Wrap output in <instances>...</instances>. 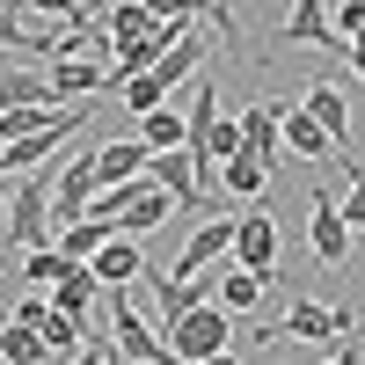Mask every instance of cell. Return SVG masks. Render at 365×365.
I'll use <instances>...</instances> for the list:
<instances>
[{
  "label": "cell",
  "mask_w": 365,
  "mask_h": 365,
  "mask_svg": "<svg viewBox=\"0 0 365 365\" xmlns=\"http://www.w3.org/2000/svg\"><path fill=\"white\" fill-rule=\"evenodd\" d=\"M103 314H110V351L117 358H132V365H175L168 336L125 299V285H103Z\"/></svg>",
  "instance_id": "1"
},
{
  "label": "cell",
  "mask_w": 365,
  "mask_h": 365,
  "mask_svg": "<svg viewBox=\"0 0 365 365\" xmlns=\"http://www.w3.org/2000/svg\"><path fill=\"white\" fill-rule=\"evenodd\" d=\"M161 336H168L175 365H197V358H212V351H227V344H234V314H227V307H212V299H197V307H190V314H175Z\"/></svg>",
  "instance_id": "2"
},
{
  "label": "cell",
  "mask_w": 365,
  "mask_h": 365,
  "mask_svg": "<svg viewBox=\"0 0 365 365\" xmlns=\"http://www.w3.org/2000/svg\"><path fill=\"white\" fill-rule=\"evenodd\" d=\"M0 241H8V249H44L51 241V182L44 175L22 168V182L8 190V234Z\"/></svg>",
  "instance_id": "3"
},
{
  "label": "cell",
  "mask_w": 365,
  "mask_h": 365,
  "mask_svg": "<svg viewBox=\"0 0 365 365\" xmlns=\"http://www.w3.org/2000/svg\"><path fill=\"white\" fill-rule=\"evenodd\" d=\"M278 117H285L278 96H256V103H241V110H234V125H241V154H256L263 168H285V161H292V154H285V125H278Z\"/></svg>",
  "instance_id": "4"
},
{
  "label": "cell",
  "mask_w": 365,
  "mask_h": 365,
  "mask_svg": "<svg viewBox=\"0 0 365 365\" xmlns=\"http://www.w3.org/2000/svg\"><path fill=\"white\" fill-rule=\"evenodd\" d=\"M307 249H314V263H329V270H344L351 263V227H344V205H336V190H314L307 197Z\"/></svg>",
  "instance_id": "5"
},
{
  "label": "cell",
  "mask_w": 365,
  "mask_h": 365,
  "mask_svg": "<svg viewBox=\"0 0 365 365\" xmlns=\"http://www.w3.org/2000/svg\"><path fill=\"white\" fill-rule=\"evenodd\" d=\"M227 263H241V270H278V212H249V220H234Z\"/></svg>",
  "instance_id": "6"
},
{
  "label": "cell",
  "mask_w": 365,
  "mask_h": 365,
  "mask_svg": "<svg viewBox=\"0 0 365 365\" xmlns=\"http://www.w3.org/2000/svg\"><path fill=\"white\" fill-rule=\"evenodd\" d=\"M96 182H103V175H96V154H66V168H58V182H51V234L88 212Z\"/></svg>",
  "instance_id": "7"
},
{
  "label": "cell",
  "mask_w": 365,
  "mask_h": 365,
  "mask_svg": "<svg viewBox=\"0 0 365 365\" xmlns=\"http://www.w3.org/2000/svg\"><path fill=\"white\" fill-rule=\"evenodd\" d=\"M168 212H175V190H161L154 175H132L125 182V212H117V234H154V227H168Z\"/></svg>",
  "instance_id": "8"
},
{
  "label": "cell",
  "mask_w": 365,
  "mask_h": 365,
  "mask_svg": "<svg viewBox=\"0 0 365 365\" xmlns=\"http://www.w3.org/2000/svg\"><path fill=\"white\" fill-rule=\"evenodd\" d=\"M146 175L161 182V190H175V212H205V182H197V168H190V154L182 146H161V154H146Z\"/></svg>",
  "instance_id": "9"
},
{
  "label": "cell",
  "mask_w": 365,
  "mask_h": 365,
  "mask_svg": "<svg viewBox=\"0 0 365 365\" xmlns=\"http://www.w3.org/2000/svg\"><path fill=\"white\" fill-rule=\"evenodd\" d=\"M227 241H234V220H197L190 234H182V249H175V278H197V270H212V263H220L227 256Z\"/></svg>",
  "instance_id": "10"
},
{
  "label": "cell",
  "mask_w": 365,
  "mask_h": 365,
  "mask_svg": "<svg viewBox=\"0 0 365 365\" xmlns=\"http://www.w3.org/2000/svg\"><path fill=\"white\" fill-rule=\"evenodd\" d=\"M44 81L58 88V103L103 96V88H110V58H81V51H66V58H51V73H44Z\"/></svg>",
  "instance_id": "11"
},
{
  "label": "cell",
  "mask_w": 365,
  "mask_h": 365,
  "mask_svg": "<svg viewBox=\"0 0 365 365\" xmlns=\"http://www.w3.org/2000/svg\"><path fill=\"white\" fill-rule=\"evenodd\" d=\"M220 263H227V256H220ZM270 285H278V270H241V263H227L220 278H212V292H220V307H227V314H256Z\"/></svg>",
  "instance_id": "12"
},
{
  "label": "cell",
  "mask_w": 365,
  "mask_h": 365,
  "mask_svg": "<svg viewBox=\"0 0 365 365\" xmlns=\"http://www.w3.org/2000/svg\"><path fill=\"white\" fill-rule=\"evenodd\" d=\"M285 44H314V51H344V37L329 29V0H292V15L278 22Z\"/></svg>",
  "instance_id": "13"
},
{
  "label": "cell",
  "mask_w": 365,
  "mask_h": 365,
  "mask_svg": "<svg viewBox=\"0 0 365 365\" xmlns=\"http://www.w3.org/2000/svg\"><path fill=\"white\" fill-rule=\"evenodd\" d=\"M88 270H96V285H132L146 278V256H139V234H110L96 256H88Z\"/></svg>",
  "instance_id": "14"
},
{
  "label": "cell",
  "mask_w": 365,
  "mask_h": 365,
  "mask_svg": "<svg viewBox=\"0 0 365 365\" xmlns=\"http://www.w3.org/2000/svg\"><path fill=\"white\" fill-rule=\"evenodd\" d=\"M278 329V344L292 336V344H329L336 336V307H322V299H292L285 307V322H270Z\"/></svg>",
  "instance_id": "15"
},
{
  "label": "cell",
  "mask_w": 365,
  "mask_h": 365,
  "mask_svg": "<svg viewBox=\"0 0 365 365\" xmlns=\"http://www.w3.org/2000/svg\"><path fill=\"white\" fill-rule=\"evenodd\" d=\"M285 154H299V161H322V154H336V139H329L322 125H314V110L307 103H285Z\"/></svg>",
  "instance_id": "16"
},
{
  "label": "cell",
  "mask_w": 365,
  "mask_h": 365,
  "mask_svg": "<svg viewBox=\"0 0 365 365\" xmlns=\"http://www.w3.org/2000/svg\"><path fill=\"white\" fill-rule=\"evenodd\" d=\"M299 103L314 110V125L336 139V146H351V103H344V88H336V81H307V96H299Z\"/></svg>",
  "instance_id": "17"
},
{
  "label": "cell",
  "mask_w": 365,
  "mask_h": 365,
  "mask_svg": "<svg viewBox=\"0 0 365 365\" xmlns=\"http://www.w3.org/2000/svg\"><path fill=\"white\" fill-rule=\"evenodd\" d=\"M110 44H146V37H161V15L146 8V0H110Z\"/></svg>",
  "instance_id": "18"
},
{
  "label": "cell",
  "mask_w": 365,
  "mask_h": 365,
  "mask_svg": "<svg viewBox=\"0 0 365 365\" xmlns=\"http://www.w3.org/2000/svg\"><path fill=\"white\" fill-rule=\"evenodd\" d=\"M96 299H103V285H96V270H88V263H73L66 278L51 285V307H66V314H81V322H96Z\"/></svg>",
  "instance_id": "19"
},
{
  "label": "cell",
  "mask_w": 365,
  "mask_h": 365,
  "mask_svg": "<svg viewBox=\"0 0 365 365\" xmlns=\"http://www.w3.org/2000/svg\"><path fill=\"white\" fill-rule=\"evenodd\" d=\"M146 278H154V270H146ZM154 299H161V329H168L175 314H190L197 299H212V285H197V278H175V270H161V278H154Z\"/></svg>",
  "instance_id": "20"
},
{
  "label": "cell",
  "mask_w": 365,
  "mask_h": 365,
  "mask_svg": "<svg viewBox=\"0 0 365 365\" xmlns=\"http://www.w3.org/2000/svg\"><path fill=\"white\" fill-rule=\"evenodd\" d=\"M0 365H51V344L29 322H0Z\"/></svg>",
  "instance_id": "21"
},
{
  "label": "cell",
  "mask_w": 365,
  "mask_h": 365,
  "mask_svg": "<svg viewBox=\"0 0 365 365\" xmlns=\"http://www.w3.org/2000/svg\"><path fill=\"white\" fill-rule=\"evenodd\" d=\"M96 175H103V182H132V175H146V139H110L103 154H96Z\"/></svg>",
  "instance_id": "22"
},
{
  "label": "cell",
  "mask_w": 365,
  "mask_h": 365,
  "mask_svg": "<svg viewBox=\"0 0 365 365\" xmlns=\"http://www.w3.org/2000/svg\"><path fill=\"white\" fill-rule=\"evenodd\" d=\"M37 336L51 344V365H66V358H73V351L88 344V322H81V314H66V307H51V314H44V329H37Z\"/></svg>",
  "instance_id": "23"
},
{
  "label": "cell",
  "mask_w": 365,
  "mask_h": 365,
  "mask_svg": "<svg viewBox=\"0 0 365 365\" xmlns=\"http://www.w3.org/2000/svg\"><path fill=\"white\" fill-rule=\"evenodd\" d=\"M110 234H117L110 220H96V212H81V220H66V227H58V249H66V256H81V263H88V256H96V249H103Z\"/></svg>",
  "instance_id": "24"
},
{
  "label": "cell",
  "mask_w": 365,
  "mask_h": 365,
  "mask_svg": "<svg viewBox=\"0 0 365 365\" xmlns=\"http://www.w3.org/2000/svg\"><path fill=\"white\" fill-rule=\"evenodd\" d=\"M0 103H37V110H58V88H51L44 73L8 66V73H0Z\"/></svg>",
  "instance_id": "25"
},
{
  "label": "cell",
  "mask_w": 365,
  "mask_h": 365,
  "mask_svg": "<svg viewBox=\"0 0 365 365\" xmlns=\"http://www.w3.org/2000/svg\"><path fill=\"white\" fill-rule=\"evenodd\" d=\"M263 182H270V168H263L256 154H227V161H220V190H227V197H256Z\"/></svg>",
  "instance_id": "26"
},
{
  "label": "cell",
  "mask_w": 365,
  "mask_h": 365,
  "mask_svg": "<svg viewBox=\"0 0 365 365\" xmlns=\"http://www.w3.org/2000/svg\"><path fill=\"white\" fill-rule=\"evenodd\" d=\"M110 96L125 103L132 117H146V110H154V103H168V88H161V73H154V66H146V73H125V81L110 88Z\"/></svg>",
  "instance_id": "27"
},
{
  "label": "cell",
  "mask_w": 365,
  "mask_h": 365,
  "mask_svg": "<svg viewBox=\"0 0 365 365\" xmlns=\"http://www.w3.org/2000/svg\"><path fill=\"white\" fill-rule=\"evenodd\" d=\"M73 263H81V256H66V249H51V241H44V249H22V278L51 292V285H58V278H66V270H73Z\"/></svg>",
  "instance_id": "28"
},
{
  "label": "cell",
  "mask_w": 365,
  "mask_h": 365,
  "mask_svg": "<svg viewBox=\"0 0 365 365\" xmlns=\"http://www.w3.org/2000/svg\"><path fill=\"white\" fill-rule=\"evenodd\" d=\"M139 139H146V154H161V146H182V110L175 103H154L139 117Z\"/></svg>",
  "instance_id": "29"
},
{
  "label": "cell",
  "mask_w": 365,
  "mask_h": 365,
  "mask_svg": "<svg viewBox=\"0 0 365 365\" xmlns=\"http://www.w3.org/2000/svg\"><path fill=\"white\" fill-rule=\"evenodd\" d=\"M329 29H336L344 44H358L365 37V0H336V8H329Z\"/></svg>",
  "instance_id": "30"
},
{
  "label": "cell",
  "mask_w": 365,
  "mask_h": 365,
  "mask_svg": "<svg viewBox=\"0 0 365 365\" xmlns=\"http://www.w3.org/2000/svg\"><path fill=\"white\" fill-rule=\"evenodd\" d=\"M336 205H344V227H351V241H365V168L351 175V190H344Z\"/></svg>",
  "instance_id": "31"
},
{
  "label": "cell",
  "mask_w": 365,
  "mask_h": 365,
  "mask_svg": "<svg viewBox=\"0 0 365 365\" xmlns=\"http://www.w3.org/2000/svg\"><path fill=\"white\" fill-rule=\"evenodd\" d=\"M22 15H37V22H58V29H66V22H81L88 8H81V0H22Z\"/></svg>",
  "instance_id": "32"
},
{
  "label": "cell",
  "mask_w": 365,
  "mask_h": 365,
  "mask_svg": "<svg viewBox=\"0 0 365 365\" xmlns=\"http://www.w3.org/2000/svg\"><path fill=\"white\" fill-rule=\"evenodd\" d=\"M44 314H51V292H44V285H29L15 307H8V322H29V329H44Z\"/></svg>",
  "instance_id": "33"
},
{
  "label": "cell",
  "mask_w": 365,
  "mask_h": 365,
  "mask_svg": "<svg viewBox=\"0 0 365 365\" xmlns=\"http://www.w3.org/2000/svg\"><path fill=\"white\" fill-rule=\"evenodd\" d=\"M227 154H241V125L220 110V117H212V161H227Z\"/></svg>",
  "instance_id": "34"
},
{
  "label": "cell",
  "mask_w": 365,
  "mask_h": 365,
  "mask_svg": "<svg viewBox=\"0 0 365 365\" xmlns=\"http://www.w3.org/2000/svg\"><path fill=\"white\" fill-rule=\"evenodd\" d=\"M146 8H154L161 22H197V15H205V0H146Z\"/></svg>",
  "instance_id": "35"
},
{
  "label": "cell",
  "mask_w": 365,
  "mask_h": 365,
  "mask_svg": "<svg viewBox=\"0 0 365 365\" xmlns=\"http://www.w3.org/2000/svg\"><path fill=\"white\" fill-rule=\"evenodd\" d=\"M66 365H117V351H110V336H96V344H81Z\"/></svg>",
  "instance_id": "36"
},
{
  "label": "cell",
  "mask_w": 365,
  "mask_h": 365,
  "mask_svg": "<svg viewBox=\"0 0 365 365\" xmlns=\"http://www.w3.org/2000/svg\"><path fill=\"white\" fill-rule=\"evenodd\" d=\"M344 58H351V73L365 81V37H358V44H344Z\"/></svg>",
  "instance_id": "37"
},
{
  "label": "cell",
  "mask_w": 365,
  "mask_h": 365,
  "mask_svg": "<svg viewBox=\"0 0 365 365\" xmlns=\"http://www.w3.org/2000/svg\"><path fill=\"white\" fill-rule=\"evenodd\" d=\"M197 365H241V358H234V344H227V351H212V358H197Z\"/></svg>",
  "instance_id": "38"
},
{
  "label": "cell",
  "mask_w": 365,
  "mask_h": 365,
  "mask_svg": "<svg viewBox=\"0 0 365 365\" xmlns=\"http://www.w3.org/2000/svg\"><path fill=\"white\" fill-rule=\"evenodd\" d=\"M329 365H358V351H351V358H329Z\"/></svg>",
  "instance_id": "39"
},
{
  "label": "cell",
  "mask_w": 365,
  "mask_h": 365,
  "mask_svg": "<svg viewBox=\"0 0 365 365\" xmlns=\"http://www.w3.org/2000/svg\"><path fill=\"white\" fill-rule=\"evenodd\" d=\"M0 175H8V154H0Z\"/></svg>",
  "instance_id": "40"
},
{
  "label": "cell",
  "mask_w": 365,
  "mask_h": 365,
  "mask_svg": "<svg viewBox=\"0 0 365 365\" xmlns=\"http://www.w3.org/2000/svg\"><path fill=\"white\" fill-rule=\"evenodd\" d=\"M0 8H8V0H0Z\"/></svg>",
  "instance_id": "41"
}]
</instances>
